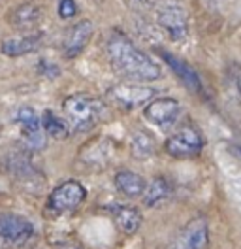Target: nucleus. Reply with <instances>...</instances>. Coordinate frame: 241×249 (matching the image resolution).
Listing matches in <instances>:
<instances>
[{
	"instance_id": "b1692460",
	"label": "nucleus",
	"mask_w": 241,
	"mask_h": 249,
	"mask_svg": "<svg viewBox=\"0 0 241 249\" xmlns=\"http://www.w3.org/2000/svg\"><path fill=\"white\" fill-rule=\"evenodd\" d=\"M141 2H149V0H141Z\"/></svg>"
},
{
	"instance_id": "7ed1b4c3",
	"label": "nucleus",
	"mask_w": 241,
	"mask_h": 249,
	"mask_svg": "<svg viewBox=\"0 0 241 249\" xmlns=\"http://www.w3.org/2000/svg\"><path fill=\"white\" fill-rule=\"evenodd\" d=\"M164 149L173 159H192L204 149V136L196 126L185 124L166 140Z\"/></svg>"
},
{
	"instance_id": "aec40b11",
	"label": "nucleus",
	"mask_w": 241,
	"mask_h": 249,
	"mask_svg": "<svg viewBox=\"0 0 241 249\" xmlns=\"http://www.w3.org/2000/svg\"><path fill=\"white\" fill-rule=\"evenodd\" d=\"M77 14V4L75 0H59V16L62 19H70Z\"/></svg>"
},
{
	"instance_id": "412c9836",
	"label": "nucleus",
	"mask_w": 241,
	"mask_h": 249,
	"mask_svg": "<svg viewBox=\"0 0 241 249\" xmlns=\"http://www.w3.org/2000/svg\"><path fill=\"white\" fill-rule=\"evenodd\" d=\"M40 72L45 74L47 78H57V76H59V68H57V64H51V62H47V61L40 62Z\"/></svg>"
},
{
	"instance_id": "a211bd4d",
	"label": "nucleus",
	"mask_w": 241,
	"mask_h": 249,
	"mask_svg": "<svg viewBox=\"0 0 241 249\" xmlns=\"http://www.w3.org/2000/svg\"><path fill=\"white\" fill-rule=\"evenodd\" d=\"M42 128L45 134H49L55 140H64L70 134V124L68 121L60 119L57 113H53L51 109H45L42 115Z\"/></svg>"
},
{
	"instance_id": "6ab92c4d",
	"label": "nucleus",
	"mask_w": 241,
	"mask_h": 249,
	"mask_svg": "<svg viewBox=\"0 0 241 249\" xmlns=\"http://www.w3.org/2000/svg\"><path fill=\"white\" fill-rule=\"evenodd\" d=\"M130 149L136 159H149L151 155H155V140L151 134L138 130L130 138Z\"/></svg>"
},
{
	"instance_id": "39448f33",
	"label": "nucleus",
	"mask_w": 241,
	"mask_h": 249,
	"mask_svg": "<svg viewBox=\"0 0 241 249\" xmlns=\"http://www.w3.org/2000/svg\"><path fill=\"white\" fill-rule=\"evenodd\" d=\"M34 234V225L17 213H0V246L17 248L29 242Z\"/></svg>"
},
{
	"instance_id": "9b49d317",
	"label": "nucleus",
	"mask_w": 241,
	"mask_h": 249,
	"mask_svg": "<svg viewBox=\"0 0 241 249\" xmlns=\"http://www.w3.org/2000/svg\"><path fill=\"white\" fill-rule=\"evenodd\" d=\"M92 32H94V25H92V21H89V19H83L77 25H74L68 31L66 38H64V57L66 59L77 57L90 42Z\"/></svg>"
},
{
	"instance_id": "2eb2a0df",
	"label": "nucleus",
	"mask_w": 241,
	"mask_h": 249,
	"mask_svg": "<svg viewBox=\"0 0 241 249\" xmlns=\"http://www.w3.org/2000/svg\"><path fill=\"white\" fill-rule=\"evenodd\" d=\"M44 42V34L42 32H32L25 36H15V38H6L2 40L0 51L6 57H21V55H29L34 53Z\"/></svg>"
},
{
	"instance_id": "9d476101",
	"label": "nucleus",
	"mask_w": 241,
	"mask_h": 249,
	"mask_svg": "<svg viewBox=\"0 0 241 249\" xmlns=\"http://www.w3.org/2000/svg\"><path fill=\"white\" fill-rule=\"evenodd\" d=\"M17 123L21 124V134L25 138V143L30 149H44L45 136L42 128V117L32 108L25 106L17 111Z\"/></svg>"
},
{
	"instance_id": "4be33fe9",
	"label": "nucleus",
	"mask_w": 241,
	"mask_h": 249,
	"mask_svg": "<svg viewBox=\"0 0 241 249\" xmlns=\"http://www.w3.org/2000/svg\"><path fill=\"white\" fill-rule=\"evenodd\" d=\"M59 249H81V248H77V246H74V244H62Z\"/></svg>"
},
{
	"instance_id": "6e6552de",
	"label": "nucleus",
	"mask_w": 241,
	"mask_h": 249,
	"mask_svg": "<svg viewBox=\"0 0 241 249\" xmlns=\"http://www.w3.org/2000/svg\"><path fill=\"white\" fill-rule=\"evenodd\" d=\"M209 242V229L206 219L196 217L190 219L179 234L173 238V242L168 246V249H206Z\"/></svg>"
},
{
	"instance_id": "f03ea898",
	"label": "nucleus",
	"mask_w": 241,
	"mask_h": 249,
	"mask_svg": "<svg viewBox=\"0 0 241 249\" xmlns=\"http://www.w3.org/2000/svg\"><path fill=\"white\" fill-rule=\"evenodd\" d=\"M62 109L70 128L75 132H89L105 117V104L89 94H72L62 102Z\"/></svg>"
},
{
	"instance_id": "f257e3e1",
	"label": "nucleus",
	"mask_w": 241,
	"mask_h": 249,
	"mask_svg": "<svg viewBox=\"0 0 241 249\" xmlns=\"http://www.w3.org/2000/svg\"><path fill=\"white\" fill-rule=\"evenodd\" d=\"M105 49H107L109 62L113 66V72L130 83L155 81L162 74L160 66L149 55H145L139 47H136L134 42L122 32H111Z\"/></svg>"
},
{
	"instance_id": "f3484780",
	"label": "nucleus",
	"mask_w": 241,
	"mask_h": 249,
	"mask_svg": "<svg viewBox=\"0 0 241 249\" xmlns=\"http://www.w3.org/2000/svg\"><path fill=\"white\" fill-rule=\"evenodd\" d=\"M170 196H172L170 181L166 178H155L143 193V204L147 208H156V206L164 204L166 200H170Z\"/></svg>"
},
{
	"instance_id": "0eeeda50",
	"label": "nucleus",
	"mask_w": 241,
	"mask_h": 249,
	"mask_svg": "<svg viewBox=\"0 0 241 249\" xmlns=\"http://www.w3.org/2000/svg\"><path fill=\"white\" fill-rule=\"evenodd\" d=\"M156 94V89L143 87L138 83H120L107 91V98L124 109H134L145 102H151L153 96Z\"/></svg>"
},
{
	"instance_id": "f8f14e48",
	"label": "nucleus",
	"mask_w": 241,
	"mask_h": 249,
	"mask_svg": "<svg viewBox=\"0 0 241 249\" xmlns=\"http://www.w3.org/2000/svg\"><path fill=\"white\" fill-rule=\"evenodd\" d=\"M107 212H109V215L113 219V223L117 225V229L124 234H136L139 231L141 223H143L141 212L138 208H134V206L111 204V206H107Z\"/></svg>"
},
{
	"instance_id": "ddd939ff",
	"label": "nucleus",
	"mask_w": 241,
	"mask_h": 249,
	"mask_svg": "<svg viewBox=\"0 0 241 249\" xmlns=\"http://www.w3.org/2000/svg\"><path fill=\"white\" fill-rule=\"evenodd\" d=\"M158 55L166 61V64L175 72V76L194 93H202V81H200V76L194 68L189 64L187 61L179 59L177 55L170 53V51H164V49H158Z\"/></svg>"
},
{
	"instance_id": "5701e85b",
	"label": "nucleus",
	"mask_w": 241,
	"mask_h": 249,
	"mask_svg": "<svg viewBox=\"0 0 241 249\" xmlns=\"http://www.w3.org/2000/svg\"><path fill=\"white\" fill-rule=\"evenodd\" d=\"M238 151H240V155H241V147H238Z\"/></svg>"
},
{
	"instance_id": "423d86ee",
	"label": "nucleus",
	"mask_w": 241,
	"mask_h": 249,
	"mask_svg": "<svg viewBox=\"0 0 241 249\" xmlns=\"http://www.w3.org/2000/svg\"><path fill=\"white\" fill-rule=\"evenodd\" d=\"M143 115L151 124L158 126L160 130H170L173 128L175 123L179 121L181 115V104L175 98H155L143 109Z\"/></svg>"
},
{
	"instance_id": "1a4fd4ad",
	"label": "nucleus",
	"mask_w": 241,
	"mask_h": 249,
	"mask_svg": "<svg viewBox=\"0 0 241 249\" xmlns=\"http://www.w3.org/2000/svg\"><path fill=\"white\" fill-rule=\"evenodd\" d=\"M156 21L172 42H183L189 36V17H187V12L177 4L164 6L158 12Z\"/></svg>"
},
{
	"instance_id": "4468645a",
	"label": "nucleus",
	"mask_w": 241,
	"mask_h": 249,
	"mask_svg": "<svg viewBox=\"0 0 241 249\" xmlns=\"http://www.w3.org/2000/svg\"><path fill=\"white\" fill-rule=\"evenodd\" d=\"M42 8L36 4H19L8 14V23L17 31H34L42 23Z\"/></svg>"
},
{
	"instance_id": "dca6fc26",
	"label": "nucleus",
	"mask_w": 241,
	"mask_h": 249,
	"mask_svg": "<svg viewBox=\"0 0 241 249\" xmlns=\"http://www.w3.org/2000/svg\"><path fill=\"white\" fill-rule=\"evenodd\" d=\"M115 187L120 195L128 198H138V196H143L147 189V181L132 170H119L115 174Z\"/></svg>"
},
{
	"instance_id": "20e7f679",
	"label": "nucleus",
	"mask_w": 241,
	"mask_h": 249,
	"mask_svg": "<svg viewBox=\"0 0 241 249\" xmlns=\"http://www.w3.org/2000/svg\"><path fill=\"white\" fill-rule=\"evenodd\" d=\"M87 196L85 187L79 181L68 179L59 187H55L47 198V210H51L53 213H66V212H74L77 210Z\"/></svg>"
}]
</instances>
